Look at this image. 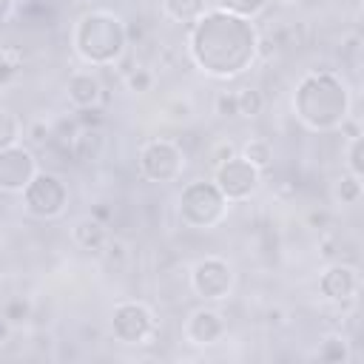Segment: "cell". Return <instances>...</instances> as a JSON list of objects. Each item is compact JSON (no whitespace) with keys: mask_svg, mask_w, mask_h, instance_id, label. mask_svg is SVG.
I'll use <instances>...</instances> for the list:
<instances>
[{"mask_svg":"<svg viewBox=\"0 0 364 364\" xmlns=\"http://www.w3.org/2000/svg\"><path fill=\"white\" fill-rule=\"evenodd\" d=\"M259 31L247 17L225 9L202 11L188 31V54L199 71L216 80H230L256 63Z\"/></svg>","mask_w":364,"mask_h":364,"instance_id":"1","label":"cell"},{"mask_svg":"<svg viewBox=\"0 0 364 364\" xmlns=\"http://www.w3.org/2000/svg\"><path fill=\"white\" fill-rule=\"evenodd\" d=\"M293 111L299 122L316 134L336 131L350 117V88L341 80V74L330 68L307 71L296 82Z\"/></svg>","mask_w":364,"mask_h":364,"instance_id":"2","label":"cell"},{"mask_svg":"<svg viewBox=\"0 0 364 364\" xmlns=\"http://www.w3.org/2000/svg\"><path fill=\"white\" fill-rule=\"evenodd\" d=\"M71 46H74L77 57L82 63H88V65H97V68L114 65L128 51L125 20L119 14H114V11L91 9L74 23Z\"/></svg>","mask_w":364,"mask_h":364,"instance_id":"3","label":"cell"},{"mask_svg":"<svg viewBox=\"0 0 364 364\" xmlns=\"http://www.w3.org/2000/svg\"><path fill=\"white\" fill-rule=\"evenodd\" d=\"M228 213V199L216 188L213 179H193L182 188L176 199V216L185 228L193 230H210L216 228Z\"/></svg>","mask_w":364,"mask_h":364,"instance_id":"4","label":"cell"},{"mask_svg":"<svg viewBox=\"0 0 364 364\" xmlns=\"http://www.w3.org/2000/svg\"><path fill=\"white\" fill-rule=\"evenodd\" d=\"M20 196L23 208L37 219H57L68 205V188L51 171H37Z\"/></svg>","mask_w":364,"mask_h":364,"instance_id":"5","label":"cell"},{"mask_svg":"<svg viewBox=\"0 0 364 364\" xmlns=\"http://www.w3.org/2000/svg\"><path fill=\"white\" fill-rule=\"evenodd\" d=\"M185 171V154L173 139H151L139 148V173L148 182L168 185Z\"/></svg>","mask_w":364,"mask_h":364,"instance_id":"6","label":"cell"},{"mask_svg":"<svg viewBox=\"0 0 364 364\" xmlns=\"http://www.w3.org/2000/svg\"><path fill=\"white\" fill-rule=\"evenodd\" d=\"M156 330L154 313L145 301L125 299L111 310V336L119 344H145Z\"/></svg>","mask_w":364,"mask_h":364,"instance_id":"7","label":"cell"},{"mask_svg":"<svg viewBox=\"0 0 364 364\" xmlns=\"http://www.w3.org/2000/svg\"><path fill=\"white\" fill-rule=\"evenodd\" d=\"M236 282L233 264L222 256H205L193 264L191 270V290L202 299V301H222L230 296Z\"/></svg>","mask_w":364,"mask_h":364,"instance_id":"8","label":"cell"},{"mask_svg":"<svg viewBox=\"0 0 364 364\" xmlns=\"http://www.w3.org/2000/svg\"><path fill=\"white\" fill-rule=\"evenodd\" d=\"M213 182L228 202H245L256 193V188L262 182V171L236 154L213 168Z\"/></svg>","mask_w":364,"mask_h":364,"instance_id":"9","label":"cell"},{"mask_svg":"<svg viewBox=\"0 0 364 364\" xmlns=\"http://www.w3.org/2000/svg\"><path fill=\"white\" fill-rule=\"evenodd\" d=\"M37 156L26 145H9L0 151V191L3 193H23L31 176L37 173Z\"/></svg>","mask_w":364,"mask_h":364,"instance_id":"10","label":"cell"},{"mask_svg":"<svg viewBox=\"0 0 364 364\" xmlns=\"http://www.w3.org/2000/svg\"><path fill=\"white\" fill-rule=\"evenodd\" d=\"M358 287H361L358 267L344 264V262L327 264V267L321 270V276H318V293H321L324 299H330V301H338V304L353 301L355 293H358Z\"/></svg>","mask_w":364,"mask_h":364,"instance_id":"11","label":"cell"},{"mask_svg":"<svg viewBox=\"0 0 364 364\" xmlns=\"http://www.w3.org/2000/svg\"><path fill=\"white\" fill-rule=\"evenodd\" d=\"M225 316L213 307H196L185 321V338L196 347H210L225 336Z\"/></svg>","mask_w":364,"mask_h":364,"instance_id":"12","label":"cell"},{"mask_svg":"<svg viewBox=\"0 0 364 364\" xmlns=\"http://www.w3.org/2000/svg\"><path fill=\"white\" fill-rule=\"evenodd\" d=\"M65 94L74 108H91L102 100V82L94 71H74L65 82Z\"/></svg>","mask_w":364,"mask_h":364,"instance_id":"13","label":"cell"},{"mask_svg":"<svg viewBox=\"0 0 364 364\" xmlns=\"http://www.w3.org/2000/svg\"><path fill=\"white\" fill-rule=\"evenodd\" d=\"M71 239H74V245L82 247V250L102 253V247H105V242H108L111 236H108V225H105V222H100L97 216H82V219H77V222L71 225Z\"/></svg>","mask_w":364,"mask_h":364,"instance_id":"14","label":"cell"},{"mask_svg":"<svg viewBox=\"0 0 364 364\" xmlns=\"http://www.w3.org/2000/svg\"><path fill=\"white\" fill-rule=\"evenodd\" d=\"M77 162H97L105 154V134L102 128H80L68 145Z\"/></svg>","mask_w":364,"mask_h":364,"instance_id":"15","label":"cell"},{"mask_svg":"<svg viewBox=\"0 0 364 364\" xmlns=\"http://www.w3.org/2000/svg\"><path fill=\"white\" fill-rule=\"evenodd\" d=\"M162 11L168 20L191 26L205 11V0H162Z\"/></svg>","mask_w":364,"mask_h":364,"instance_id":"16","label":"cell"},{"mask_svg":"<svg viewBox=\"0 0 364 364\" xmlns=\"http://www.w3.org/2000/svg\"><path fill=\"white\" fill-rule=\"evenodd\" d=\"M316 358L318 361H327V364H344L350 361V344L341 333H330L321 338L318 350H316Z\"/></svg>","mask_w":364,"mask_h":364,"instance_id":"17","label":"cell"},{"mask_svg":"<svg viewBox=\"0 0 364 364\" xmlns=\"http://www.w3.org/2000/svg\"><path fill=\"white\" fill-rule=\"evenodd\" d=\"M333 199L338 205H358V199H361V176H353L350 171L341 173L336 179V185H333Z\"/></svg>","mask_w":364,"mask_h":364,"instance_id":"18","label":"cell"},{"mask_svg":"<svg viewBox=\"0 0 364 364\" xmlns=\"http://www.w3.org/2000/svg\"><path fill=\"white\" fill-rule=\"evenodd\" d=\"M239 156H245L250 165H256L259 171H264L270 162H273V145L267 142V139H247L245 145H242V154Z\"/></svg>","mask_w":364,"mask_h":364,"instance_id":"19","label":"cell"},{"mask_svg":"<svg viewBox=\"0 0 364 364\" xmlns=\"http://www.w3.org/2000/svg\"><path fill=\"white\" fill-rule=\"evenodd\" d=\"M3 321L9 324V327H23L28 318H31V301L28 299H23V296H14V299H9L6 304H3Z\"/></svg>","mask_w":364,"mask_h":364,"instance_id":"20","label":"cell"},{"mask_svg":"<svg viewBox=\"0 0 364 364\" xmlns=\"http://www.w3.org/2000/svg\"><path fill=\"white\" fill-rule=\"evenodd\" d=\"M20 134H23L20 117L11 108H0V151L9 148V145H17Z\"/></svg>","mask_w":364,"mask_h":364,"instance_id":"21","label":"cell"},{"mask_svg":"<svg viewBox=\"0 0 364 364\" xmlns=\"http://www.w3.org/2000/svg\"><path fill=\"white\" fill-rule=\"evenodd\" d=\"M270 0H216V9H225L230 14H239V17H247L253 20L256 14H262L267 9Z\"/></svg>","mask_w":364,"mask_h":364,"instance_id":"22","label":"cell"},{"mask_svg":"<svg viewBox=\"0 0 364 364\" xmlns=\"http://www.w3.org/2000/svg\"><path fill=\"white\" fill-rule=\"evenodd\" d=\"M125 88H128V91H134V94L154 91V71H151V68H145V65L125 68Z\"/></svg>","mask_w":364,"mask_h":364,"instance_id":"23","label":"cell"},{"mask_svg":"<svg viewBox=\"0 0 364 364\" xmlns=\"http://www.w3.org/2000/svg\"><path fill=\"white\" fill-rule=\"evenodd\" d=\"M236 102H239V117H259L264 108V97L256 88H239Z\"/></svg>","mask_w":364,"mask_h":364,"instance_id":"24","label":"cell"},{"mask_svg":"<svg viewBox=\"0 0 364 364\" xmlns=\"http://www.w3.org/2000/svg\"><path fill=\"white\" fill-rule=\"evenodd\" d=\"M347 171L353 176H364V134H355L347 148Z\"/></svg>","mask_w":364,"mask_h":364,"instance_id":"25","label":"cell"},{"mask_svg":"<svg viewBox=\"0 0 364 364\" xmlns=\"http://www.w3.org/2000/svg\"><path fill=\"white\" fill-rule=\"evenodd\" d=\"M162 111H165V117H168L171 122H188L191 114H193V105H191L188 100L176 97V100H168V102L162 105Z\"/></svg>","mask_w":364,"mask_h":364,"instance_id":"26","label":"cell"},{"mask_svg":"<svg viewBox=\"0 0 364 364\" xmlns=\"http://www.w3.org/2000/svg\"><path fill=\"white\" fill-rule=\"evenodd\" d=\"M213 108H216V114H219V117H225V119L239 117L236 91H219V94H216V100H213Z\"/></svg>","mask_w":364,"mask_h":364,"instance_id":"27","label":"cell"},{"mask_svg":"<svg viewBox=\"0 0 364 364\" xmlns=\"http://www.w3.org/2000/svg\"><path fill=\"white\" fill-rule=\"evenodd\" d=\"M77 122H80V128H102V108L100 105H91V108H77Z\"/></svg>","mask_w":364,"mask_h":364,"instance_id":"28","label":"cell"},{"mask_svg":"<svg viewBox=\"0 0 364 364\" xmlns=\"http://www.w3.org/2000/svg\"><path fill=\"white\" fill-rule=\"evenodd\" d=\"M23 68V60H14L11 54H0V85L11 82Z\"/></svg>","mask_w":364,"mask_h":364,"instance_id":"29","label":"cell"},{"mask_svg":"<svg viewBox=\"0 0 364 364\" xmlns=\"http://www.w3.org/2000/svg\"><path fill=\"white\" fill-rule=\"evenodd\" d=\"M230 156H236V148H233V142H228V139H225V142H216V145L210 148V154H208V159L213 162V168L222 165V162L230 159Z\"/></svg>","mask_w":364,"mask_h":364,"instance_id":"30","label":"cell"},{"mask_svg":"<svg viewBox=\"0 0 364 364\" xmlns=\"http://www.w3.org/2000/svg\"><path fill=\"white\" fill-rule=\"evenodd\" d=\"M26 134H28V139H31V142H37V145H46V142L51 139V128H48L43 119L31 122V125L26 128Z\"/></svg>","mask_w":364,"mask_h":364,"instance_id":"31","label":"cell"},{"mask_svg":"<svg viewBox=\"0 0 364 364\" xmlns=\"http://www.w3.org/2000/svg\"><path fill=\"white\" fill-rule=\"evenodd\" d=\"M17 9V0H0V23H6Z\"/></svg>","mask_w":364,"mask_h":364,"instance_id":"32","label":"cell"},{"mask_svg":"<svg viewBox=\"0 0 364 364\" xmlns=\"http://www.w3.org/2000/svg\"><path fill=\"white\" fill-rule=\"evenodd\" d=\"M276 3H282V6H293V3H301V0H276Z\"/></svg>","mask_w":364,"mask_h":364,"instance_id":"33","label":"cell"},{"mask_svg":"<svg viewBox=\"0 0 364 364\" xmlns=\"http://www.w3.org/2000/svg\"><path fill=\"white\" fill-rule=\"evenodd\" d=\"M20 3H40V0H20Z\"/></svg>","mask_w":364,"mask_h":364,"instance_id":"34","label":"cell"}]
</instances>
